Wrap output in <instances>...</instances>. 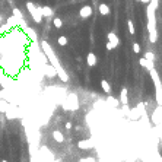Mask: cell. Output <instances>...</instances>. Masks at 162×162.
Here are the masks:
<instances>
[{
  "label": "cell",
  "instance_id": "cell-1",
  "mask_svg": "<svg viewBox=\"0 0 162 162\" xmlns=\"http://www.w3.org/2000/svg\"><path fill=\"white\" fill-rule=\"evenodd\" d=\"M146 16H147V32H149V41L155 44L158 41V31H156V16H155V10L146 5Z\"/></svg>",
  "mask_w": 162,
  "mask_h": 162
},
{
  "label": "cell",
  "instance_id": "cell-2",
  "mask_svg": "<svg viewBox=\"0 0 162 162\" xmlns=\"http://www.w3.org/2000/svg\"><path fill=\"white\" fill-rule=\"evenodd\" d=\"M41 50L44 51L45 58L50 61V64H51V66H53L57 72L63 69V67H61V64H60V61H58V57H57V56H56V53H54L53 47L50 45L47 41H41Z\"/></svg>",
  "mask_w": 162,
  "mask_h": 162
},
{
  "label": "cell",
  "instance_id": "cell-3",
  "mask_svg": "<svg viewBox=\"0 0 162 162\" xmlns=\"http://www.w3.org/2000/svg\"><path fill=\"white\" fill-rule=\"evenodd\" d=\"M27 9L29 12V15L32 18V21L35 23H41L42 22V15H41V10H40V6L35 5L32 2H27Z\"/></svg>",
  "mask_w": 162,
  "mask_h": 162
},
{
  "label": "cell",
  "instance_id": "cell-4",
  "mask_svg": "<svg viewBox=\"0 0 162 162\" xmlns=\"http://www.w3.org/2000/svg\"><path fill=\"white\" fill-rule=\"evenodd\" d=\"M64 108L66 110H78L79 108V101H78V96L72 94L67 96V102H64Z\"/></svg>",
  "mask_w": 162,
  "mask_h": 162
},
{
  "label": "cell",
  "instance_id": "cell-5",
  "mask_svg": "<svg viewBox=\"0 0 162 162\" xmlns=\"http://www.w3.org/2000/svg\"><path fill=\"white\" fill-rule=\"evenodd\" d=\"M92 13H94V9H92L91 5H85V6H82L80 10H79V16H80L82 19H88V18H91Z\"/></svg>",
  "mask_w": 162,
  "mask_h": 162
},
{
  "label": "cell",
  "instance_id": "cell-6",
  "mask_svg": "<svg viewBox=\"0 0 162 162\" xmlns=\"http://www.w3.org/2000/svg\"><path fill=\"white\" fill-rule=\"evenodd\" d=\"M149 74H151V78H152V80H153V83H155V86H156V89H161V88H162V80H161V78H159L156 69H155V67L149 69Z\"/></svg>",
  "mask_w": 162,
  "mask_h": 162
},
{
  "label": "cell",
  "instance_id": "cell-7",
  "mask_svg": "<svg viewBox=\"0 0 162 162\" xmlns=\"http://www.w3.org/2000/svg\"><path fill=\"white\" fill-rule=\"evenodd\" d=\"M107 40H108V42H110L111 45H113L114 48H116V47H118V45H120V42H121L116 32H108V34H107Z\"/></svg>",
  "mask_w": 162,
  "mask_h": 162
},
{
  "label": "cell",
  "instance_id": "cell-8",
  "mask_svg": "<svg viewBox=\"0 0 162 162\" xmlns=\"http://www.w3.org/2000/svg\"><path fill=\"white\" fill-rule=\"evenodd\" d=\"M86 64H88L89 67H95L98 64V57L95 53H88V56H86Z\"/></svg>",
  "mask_w": 162,
  "mask_h": 162
},
{
  "label": "cell",
  "instance_id": "cell-9",
  "mask_svg": "<svg viewBox=\"0 0 162 162\" xmlns=\"http://www.w3.org/2000/svg\"><path fill=\"white\" fill-rule=\"evenodd\" d=\"M44 73H45V76H48V78H54V76H57V70L51 66V64H45L44 66Z\"/></svg>",
  "mask_w": 162,
  "mask_h": 162
},
{
  "label": "cell",
  "instance_id": "cell-10",
  "mask_svg": "<svg viewBox=\"0 0 162 162\" xmlns=\"http://www.w3.org/2000/svg\"><path fill=\"white\" fill-rule=\"evenodd\" d=\"M98 12H99V15H102V16H108L111 13V9H110V6L107 3H99Z\"/></svg>",
  "mask_w": 162,
  "mask_h": 162
},
{
  "label": "cell",
  "instance_id": "cell-11",
  "mask_svg": "<svg viewBox=\"0 0 162 162\" xmlns=\"http://www.w3.org/2000/svg\"><path fill=\"white\" fill-rule=\"evenodd\" d=\"M127 88H121V92H120V99L118 101L123 104V105H127L129 104V95H127Z\"/></svg>",
  "mask_w": 162,
  "mask_h": 162
},
{
  "label": "cell",
  "instance_id": "cell-12",
  "mask_svg": "<svg viewBox=\"0 0 162 162\" xmlns=\"http://www.w3.org/2000/svg\"><path fill=\"white\" fill-rule=\"evenodd\" d=\"M40 10H41V15L42 18H51L53 16V9L50 7V6H40Z\"/></svg>",
  "mask_w": 162,
  "mask_h": 162
},
{
  "label": "cell",
  "instance_id": "cell-13",
  "mask_svg": "<svg viewBox=\"0 0 162 162\" xmlns=\"http://www.w3.org/2000/svg\"><path fill=\"white\" fill-rule=\"evenodd\" d=\"M78 147L79 149H92L94 142L92 140H80V142H78Z\"/></svg>",
  "mask_w": 162,
  "mask_h": 162
},
{
  "label": "cell",
  "instance_id": "cell-14",
  "mask_svg": "<svg viewBox=\"0 0 162 162\" xmlns=\"http://www.w3.org/2000/svg\"><path fill=\"white\" fill-rule=\"evenodd\" d=\"M139 64L142 66V67H145V69H152L153 67V61H151V60H146L145 57H142V58H139Z\"/></svg>",
  "mask_w": 162,
  "mask_h": 162
},
{
  "label": "cell",
  "instance_id": "cell-15",
  "mask_svg": "<svg viewBox=\"0 0 162 162\" xmlns=\"http://www.w3.org/2000/svg\"><path fill=\"white\" fill-rule=\"evenodd\" d=\"M53 139H54L57 143H63V142H64V134L61 133L60 130H54V131H53Z\"/></svg>",
  "mask_w": 162,
  "mask_h": 162
},
{
  "label": "cell",
  "instance_id": "cell-16",
  "mask_svg": "<svg viewBox=\"0 0 162 162\" xmlns=\"http://www.w3.org/2000/svg\"><path fill=\"white\" fill-rule=\"evenodd\" d=\"M23 31H25V34H27L32 41H37V34H35V31H34L32 28L27 27V25H23Z\"/></svg>",
  "mask_w": 162,
  "mask_h": 162
},
{
  "label": "cell",
  "instance_id": "cell-17",
  "mask_svg": "<svg viewBox=\"0 0 162 162\" xmlns=\"http://www.w3.org/2000/svg\"><path fill=\"white\" fill-rule=\"evenodd\" d=\"M101 88H102V91L105 92V94H111V91H113V89H111V83L108 82V80H105V79H102L101 80Z\"/></svg>",
  "mask_w": 162,
  "mask_h": 162
},
{
  "label": "cell",
  "instance_id": "cell-18",
  "mask_svg": "<svg viewBox=\"0 0 162 162\" xmlns=\"http://www.w3.org/2000/svg\"><path fill=\"white\" fill-rule=\"evenodd\" d=\"M107 102H108V107H118L120 105V101H118V99H116L111 94L107 96Z\"/></svg>",
  "mask_w": 162,
  "mask_h": 162
},
{
  "label": "cell",
  "instance_id": "cell-19",
  "mask_svg": "<svg viewBox=\"0 0 162 162\" xmlns=\"http://www.w3.org/2000/svg\"><path fill=\"white\" fill-rule=\"evenodd\" d=\"M127 28H129V34L133 37V35L136 34V28H134V23H133V21H131V19H129V21H127Z\"/></svg>",
  "mask_w": 162,
  "mask_h": 162
},
{
  "label": "cell",
  "instance_id": "cell-20",
  "mask_svg": "<svg viewBox=\"0 0 162 162\" xmlns=\"http://www.w3.org/2000/svg\"><path fill=\"white\" fill-rule=\"evenodd\" d=\"M57 42H58V45H60V47H66V45H67V42H69V40H67V37L61 35V37H58V38H57Z\"/></svg>",
  "mask_w": 162,
  "mask_h": 162
},
{
  "label": "cell",
  "instance_id": "cell-21",
  "mask_svg": "<svg viewBox=\"0 0 162 162\" xmlns=\"http://www.w3.org/2000/svg\"><path fill=\"white\" fill-rule=\"evenodd\" d=\"M53 25H54L57 29L63 28V21H61V18H54V19H53Z\"/></svg>",
  "mask_w": 162,
  "mask_h": 162
},
{
  "label": "cell",
  "instance_id": "cell-22",
  "mask_svg": "<svg viewBox=\"0 0 162 162\" xmlns=\"http://www.w3.org/2000/svg\"><path fill=\"white\" fill-rule=\"evenodd\" d=\"M12 12H13V16H15V18H18V19H23V18H22V13H21V10H19L18 7H13V10H12Z\"/></svg>",
  "mask_w": 162,
  "mask_h": 162
},
{
  "label": "cell",
  "instance_id": "cell-23",
  "mask_svg": "<svg viewBox=\"0 0 162 162\" xmlns=\"http://www.w3.org/2000/svg\"><path fill=\"white\" fill-rule=\"evenodd\" d=\"M146 60H151V61H155V56H153V53L152 51H147L145 56H143Z\"/></svg>",
  "mask_w": 162,
  "mask_h": 162
},
{
  "label": "cell",
  "instance_id": "cell-24",
  "mask_svg": "<svg viewBox=\"0 0 162 162\" xmlns=\"http://www.w3.org/2000/svg\"><path fill=\"white\" fill-rule=\"evenodd\" d=\"M133 51H134L136 54H139V53H140V45H139L137 42H134V44H133Z\"/></svg>",
  "mask_w": 162,
  "mask_h": 162
},
{
  "label": "cell",
  "instance_id": "cell-25",
  "mask_svg": "<svg viewBox=\"0 0 162 162\" xmlns=\"http://www.w3.org/2000/svg\"><path fill=\"white\" fill-rule=\"evenodd\" d=\"M64 127H66V130H72V127H73V124H72V121H67V123L64 124Z\"/></svg>",
  "mask_w": 162,
  "mask_h": 162
},
{
  "label": "cell",
  "instance_id": "cell-26",
  "mask_svg": "<svg viewBox=\"0 0 162 162\" xmlns=\"http://www.w3.org/2000/svg\"><path fill=\"white\" fill-rule=\"evenodd\" d=\"M105 48L108 50V51H113V50H114V47H113V45H111V44H110L108 41H107V44H105Z\"/></svg>",
  "mask_w": 162,
  "mask_h": 162
},
{
  "label": "cell",
  "instance_id": "cell-27",
  "mask_svg": "<svg viewBox=\"0 0 162 162\" xmlns=\"http://www.w3.org/2000/svg\"><path fill=\"white\" fill-rule=\"evenodd\" d=\"M80 162H95V159H92V158H88V159H80Z\"/></svg>",
  "mask_w": 162,
  "mask_h": 162
},
{
  "label": "cell",
  "instance_id": "cell-28",
  "mask_svg": "<svg viewBox=\"0 0 162 162\" xmlns=\"http://www.w3.org/2000/svg\"><path fill=\"white\" fill-rule=\"evenodd\" d=\"M137 2H140L143 5H149V0H137Z\"/></svg>",
  "mask_w": 162,
  "mask_h": 162
},
{
  "label": "cell",
  "instance_id": "cell-29",
  "mask_svg": "<svg viewBox=\"0 0 162 162\" xmlns=\"http://www.w3.org/2000/svg\"><path fill=\"white\" fill-rule=\"evenodd\" d=\"M2 162H7V161H6V159H2Z\"/></svg>",
  "mask_w": 162,
  "mask_h": 162
},
{
  "label": "cell",
  "instance_id": "cell-30",
  "mask_svg": "<svg viewBox=\"0 0 162 162\" xmlns=\"http://www.w3.org/2000/svg\"><path fill=\"white\" fill-rule=\"evenodd\" d=\"M0 25H2V18H0Z\"/></svg>",
  "mask_w": 162,
  "mask_h": 162
},
{
  "label": "cell",
  "instance_id": "cell-31",
  "mask_svg": "<svg viewBox=\"0 0 162 162\" xmlns=\"http://www.w3.org/2000/svg\"><path fill=\"white\" fill-rule=\"evenodd\" d=\"M136 162H140V161H136Z\"/></svg>",
  "mask_w": 162,
  "mask_h": 162
}]
</instances>
